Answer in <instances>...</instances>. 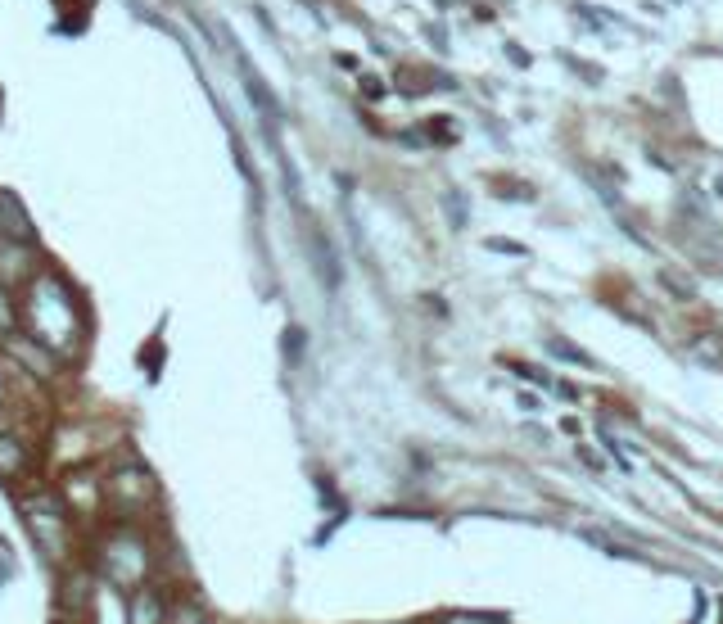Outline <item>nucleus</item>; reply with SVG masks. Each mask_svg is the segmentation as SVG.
Instances as JSON below:
<instances>
[{
  "mask_svg": "<svg viewBox=\"0 0 723 624\" xmlns=\"http://www.w3.org/2000/svg\"><path fill=\"white\" fill-rule=\"evenodd\" d=\"M0 236H10V240H28L32 236L28 218H23V208L14 204L10 195H0Z\"/></svg>",
  "mask_w": 723,
  "mask_h": 624,
  "instance_id": "1",
  "label": "nucleus"
},
{
  "mask_svg": "<svg viewBox=\"0 0 723 624\" xmlns=\"http://www.w3.org/2000/svg\"><path fill=\"white\" fill-rule=\"evenodd\" d=\"M19 466H23V448H19V439L0 435V475H14Z\"/></svg>",
  "mask_w": 723,
  "mask_h": 624,
  "instance_id": "2",
  "label": "nucleus"
},
{
  "mask_svg": "<svg viewBox=\"0 0 723 624\" xmlns=\"http://www.w3.org/2000/svg\"><path fill=\"white\" fill-rule=\"evenodd\" d=\"M547 349L556 353V358H570V362H579V367H597V362L588 358L583 349H574V344H565V340H547Z\"/></svg>",
  "mask_w": 723,
  "mask_h": 624,
  "instance_id": "3",
  "label": "nucleus"
},
{
  "mask_svg": "<svg viewBox=\"0 0 723 624\" xmlns=\"http://www.w3.org/2000/svg\"><path fill=\"white\" fill-rule=\"evenodd\" d=\"M660 281L669 285V294H678V299H692V285H687L683 276H674V272H660Z\"/></svg>",
  "mask_w": 723,
  "mask_h": 624,
  "instance_id": "4",
  "label": "nucleus"
},
{
  "mask_svg": "<svg viewBox=\"0 0 723 624\" xmlns=\"http://www.w3.org/2000/svg\"><path fill=\"white\" fill-rule=\"evenodd\" d=\"M14 317H10V303H5V290H0V331H10Z\"/></svg>",
  "mask_w": 723,
  "mask_h": 624,
  "instance_id": "5",
  "label": "nucleus"
}]
</instances>
